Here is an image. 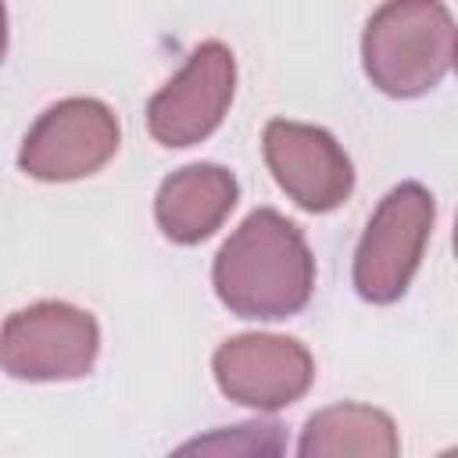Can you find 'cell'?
I'll use <instances>...</instances> for the list:
<instances>
[{
  "mask_svg": "<svg viewBox=\"0 0 458 458\" xmlns=\"http://www.w3.org/2000/svg\"><path fill=\"white\" fill-rule=\"evenodd\" d=\"M100 326L89 311L64 301H36L7 315L0 333V365L14 379L50 383L79 379L93 369Z\"/></svg>",
  "mask_w": 458,
  "mask_h": 458,
  "instance_id": "obj_4",
  "label": "cell"
},
{
  "mask_svg": "<svg viewBox=\"0 0 458 458\" xmlns=\"http://www.w3.org/2000/svg\"><path fill=\"white\" fill-rule=\"evenodd\" d=\"M236 89L233 50L218 39H208L190 50L186 64L150 97L147 129L161 147H193L211 136Z\"/></svg>",
  "mask_w": 458,
  "mask_h": 458,
  "instance_id": "obj_6",
  "label": "cell"
},
{
  "mask_svg": "<svg viewBox=\"0 0 458 458\" xmlns=\"http://www.w3.org/2000/svg\"><path fill=\"white\" fill-rule=\"evenodd\" d=\"M211 286L240 318H290L311 301L315 258L286 215L254 208L218 247Z\"/></svg>",
  "mask_w": 458,
  "mask_h": 458,
  "instance_id": "obj_1",
  "label": "cell"
},
{
  "mask_svg": "<svg viewBox=\"0 0 458 458\" xmlns=\"http://www.w3.org/2000/svg\"><path fill=\"white\" fill-rule=\"evenodd\" d=\"M118 140V118L104 100L68 97L32 122L18 165L39 182H72L100 172L114 157Z\"/></svg>",
  "mask_w": 458,
  "mask_h": 458,
  "instance_id": "obj_5",
  "label": "cell"
},
{
  "mask_svg": "<svg viewBox=\"0 0 458 458\" xmlns=\"http://www.w3.org/2000/svg\"><path fill=\"white\" fill-rule=\"evenodd\" d=\"M433 215L437 204L422 182H401L376 204L354 250V290L361 301L394 304L404 297L419 272Z\"/></svg>",
  "mask_w": 458,
  "mask_h": 458,
  "instance_id": "obj_3",
  "label": "cell"
},
{
  "mask_svg": "<svg viewBox=\"0 0 458 458\" xmlns=\"http://www.w3.org/2000/svg\"><path fill=\"white\" fill-rule=\"evenodd\" d=\"M265 165L279 190L304 211H333L354 190V165L322 125L272 118L261 136Z\"/></svg>",
  "mask_w": 458,
  "mask_h": 458,
  "instance_id": "obj_8",
  "label": "cell"
},
{
  "mask_svg": "<svg viewBox=\"0 0 458 458\" xmlns=\"http://www.w3.org/2000/svg\"><path fill=\"white\" fill-rule=\"evenodd\" d=\"M454 21L440 0H390L361 32V64L386 97L429 93L454 57Z\"/></svg>",
  "mask_w": 458,
  "mask_h": 458,
  "instance_id": "obj_2",
  "label": "cell"
},
{
  "mask_svg": "<svg viewBox=\"0 0 458 458\" xmlns=\"http://www.w3.org/2000/svg\"><path fill=\"white\" fill-rule=\"evenodd\" d=\"M401 437L383 408L340 401L318 408L297 444V458H397Z\"/></svg>",
  "mask_w": 458,
  "mask_h": 458,
  "instance_id": "obj_10",
  "label": "cell"
},
{
  "mask_svg": "<svg viewBox=\"0 0 458 458\" xmlns=\"http://www.w3.org/2000/svg\"><path fill=\"white\" fill-rule=\"evenodd\" d=\"M218 390L247 408L276 411L301 401L315 379V361L308 347L293 336L276 333H240L218 344L211 358Z\"/></svg>",
  "mask_w": 458,
  "mask_h": 458,
  "instance_id": "obj_7",
  "label": "cell"
},
{
  "mask_svg": "<svg viewBox=\"0 0 458 458\" xmlns=\"http://www.w3.org/2000/svg\"><path fill=\"white\" fill-rule=\"evenodd\" d=\"M437 458H458V447H447V451H440Z\"/></svg>",
  "mask_w": 458,
  "mask_h": 458,
  "instance_id": "obj_12",
  "label": "cell"
},
{
  "mask_svg": "<svg viewBox=\"0 0 458 458\" xmlns=\"http://www.w3.org/2000/svg\"><path fill=\"white\" fill-rule=\"evenodd\" d=\"M451 64H454V72H458V36H454V57H451Z\"/></svg>",
  "mask_w": 458,
  "mask_h": 458,
  "instance_id": "obj_13",
  "label": "cell"
},
{
  "mask_svg": "<svg viewBox=\"0 0 458 458\" xmlns=\"http://www.w3.org/2000/svg\"><path fill=\"white\" fill-rule=\"evenodd\" d=\"M454 258H458V222H454Z\"/></svg>",
  "mask_w": 458,
  "mask_h": 458,
  "instance_id": "obj_14",
  "label": "cell"
},
{
  "mask_svg": "<svg viewBox=\"0 0 458 458\" xmlns=\"http://www.w3.org/2000/svg\"><path fill=\"white\" fill-rule=\"evenodd\" d=\"M236 200H240L236 175L222 165L197 161V165H182L157 186L154 218L172 243L190 247L208 240L229 218Z\"/></svg>",
  "mask_w": 458,
  "mask_h": 458,
  "instance_id": "obj_9",
  "label": "cell"
},
{
  "mask_svg": "<svg viewBox=\"0 0 458 458\" xmlns=\"http://www.w3.org/2000/svg\"><path fill=\"white\" fill-rule=\"evenodd\" d=\"M168 458H286V429L276 419H247L208 429L175 447Z\"/></svg>",
  "mask_w": 458,
  "mask_h": 458,
  "instance_id": "obj_11",
  "label": "cell"
}]
</instances>
